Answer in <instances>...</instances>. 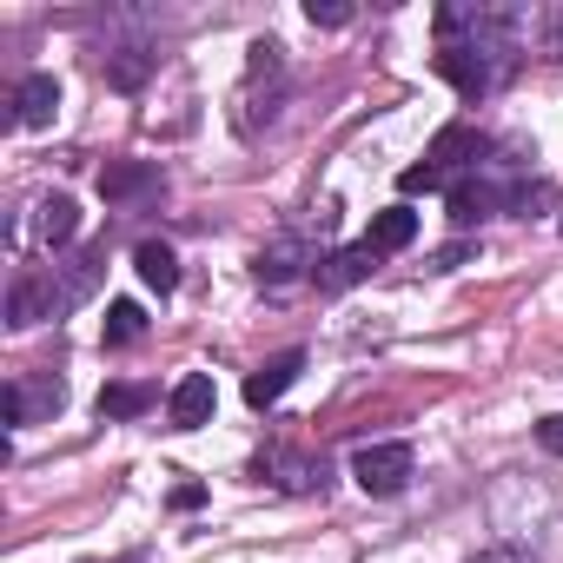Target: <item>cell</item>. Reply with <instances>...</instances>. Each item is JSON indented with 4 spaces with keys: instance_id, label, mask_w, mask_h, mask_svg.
Listing matches in <instances>:
<instances>
[{
    "instance_id": "3",
    "label": "cell",
    "mask_w": 563,
    "mask_h": 563,
    "mask_svg": "<svg viewBox=\"0 0 563 563\" xmlns=\"http://www.w3.org/2000/svg\"><path fill=\"white\" fill-rule=\"evenodd\" d=\"M411 471H418V451L411 444H365L352 457V477H358L365 497H398L411 484Z\"/></svg>"
},
{
    "instance_id": "26",
    "label": "cell",
    "mask_w": 563,
    "mask_h": 563,
    "mask_svg": "<svg viewBox=\"0 0 563 563\" xmlns=\"http://www.w3.org/2000/svg\"><path fill=\"white\" fill-rule=\"evenodd\" d=\"M471 563H530V556H523V550H510V543H497V550H477Z\"/></svg>"
},
{
    "instance_id": "24",
    "label": "cell",
    "mask_w": 563,
    "mask_h": 563,
    "mask_svg": "<svg viewBox=\"0 0 563 563\" xmlns=\"http://www.w3.org/2000/svg\"><path fill=\"white\" fill-rule=\"evenodd\" d=\"M537 444H543V451H556V457H563V411H556V418H543V424H537Z\"/></svg>"
},
{
    "instance_id": "10",
    "label": "cell",
    "mask_w": 563,
    "mask_h": 563,
    "mask_svg": "<svg viewBox=\"0 0 563 563\" xmlns=\"http://www.w3.org/2000/svg\"><path fill=\"white\" fill-rule=\"evenodd\" d=\"M372 265H378V252L358 239V245H339V252H325L312 278H319V292H352L358 278H372Z\"/></svg>"
},
{
    "instance_id": "18",
    "label": "cell",
    "mask_w": 563,
    "mask_h": 563,
    "mask_svg": "<svg viewBox=\"0 0 563 563\" xmlns=\"http://www.w3.org/2000/svg\"><path fill=\"white\" fill-rule=\"evenodd\" d=\"M133 272L146 278L153 292H173V286H179V258H173V245H159V239L133 245Z\"/></svg>"
},
{
    "instance_id": "6",
    "label": "cell",
    "mask_w": 563,
    "mask_h": 563,
    "mask_svg": "<svg viewBox=\"0 0 563 563\" xmlns=\"http://www.w3.org/2000/svg\"><path fill=\"white\" fill-rule=\"evenodd\" d=\"M54 312H67V306H60V286H54V272H21L14 292H8V325L27 332V325H41V319H54Z\"/></svg>"
},
{
    "instance_id": "20",
    "label": "cell",
    "mask_w": 563,
    "mask_h": 563,
    "mask_svg": "<svg viewBox=\"0 0 563 563\" xmlns=\"http://www.w3.org/2000/svg\"><path fill=\"white\" fill-rule=\"evenodd\" d=\"M100 339H107L113 352H120V345H140V339H146V312H140L133 299H113L107 319H100Z\"/></svg>"
},
{
    "instance_id": "9",
    "label": "cell",
    "mask_w": 563,
    "mask_h": 563,
    "mask_svg": "<svg viewBox=\"0 0 563 563\" xmlns=\"http://www.w3.org/2000/svg\"><path fill=\"white\" fill-rule=\"evenodd\" d=\"M484 159V133L471 126V120H451L438 140H431V153H424V166L444 179V173H457V166H477Z\"/></svg>"
},
{
    "instance_id": "22",
    "label": "cell",
    "mask_w": 563,
    "mask_h": 563,
    "mask_svg": "<svg viewBox=\"0 0 563 563\" xmlns=\"http://www.w3.org/2000/svg\"><path fill=\"white\" fill-rule=\"evenodd\" d=\"M438 186H444V179H438L431 166H405V173H398V192H438Z\"/></svg>"
},
{
    "instance_id": "14",
    "label": "cell",
    "mask_w": 563,
    "mask_h": 563,
    "mask_svg": "<svg viewBox=\"0 0 563 563\" xmlns=\"http://www.w3.org/2000/svg\"><path fill=\"white\" fill-rule=\"evenodd\" d=\"M418 239V212L411 206H385V212H372V232H365V245L385 258V252H405Z\"/></svg>"
},
{
    "instance_id": "12",
    "label": "cell",
    "mask_w": 563,
    "mask_h": 563,
    "mask_svg": "<svg viewBox=\"0 0 563 563\" xmlns=\"http://www.w3.org/2000/svg\"><path fill=\"white\" fill-rule=\"evenodd\" d=\"M490 212H510V186H490V179H457L451 186V225H477Z\"/></svg>"
},
{
    "instance_id": "8",
    "label": "cell",
    "mask_w": 563,
    "mask_h": 563,
    "mask_svg": "<svg viewBox=\"0 0 563 563\" xmlns=\"http://www.w3.org/2000/svg\"><path fill=\"white\" fill-rule=\"evenodd\" d=\"M299 372H306V352H299V345H292V352H278V358H265V365L245 378V405H252V411L278 405V398L292 391V378H299Z\"/></svg>"
},
{
    "instance_id": "21",
    "label": "cell",
    "mask_w": 563,
    "mask_h": 563,
    "mask_svg": "<svg viewBox=\"0 0 563 563\" xmlns=\"http://www.w3.org/2000/svg\"><path fill=\"white\" fill-rule=\"evenodd\" d=\"M306 14H312V27H345L352 21L345 0H306Z\"/></svg>"
},
{
    "instance_id": "13",
    "label": "cell",
    "mask_w": 563,
    "mask_h": 563,
    "mask_svg": "<svg viewBox=\"0 0 563 563\" xmlns=\"http://www.w3.org/2000/svg\"><path fill=\"white\" fill-rule=\"evenodd\" d=\"M60 113V80L54 74H27L14 87V126H54Z\"/></svg>"
},
{
    "instance_id": "23",
    "label": "cell",
    "mask_w": 563,
    "mask_h": 563,
    "mask_svg": "<svg viewBox=\"0 0 563 563\" xmlns=\"http://www.w3.org/2000/svg\"><path fill=\"white\" fill-rule=\"evenodd\" d=\"M471 252H477L471 239H457V245H438V252H431V272H457V265H464Z\"/></svg>"
},
{
    "instance_id": "25",
    "label": "cell",
    "mask_w": 563,
    "mask_h": 563,
    "mask_svg": "<svg viewBox=\"0 0 563 563\" xmlns=\"http://www.w3.org/2000/svg\"><path fill=\"white\" fill-rule=\"evenodd\" d=\"M192 504H206V484H173V510H192Z\"/></svg>"
},
{
    "instance_id": "16",
    "label": "cell",
    "mask_w": 563,
    "mask_h": 563,
    "mask_svg": "<svg viewBox=\"0 0 563 563\" xmlns=\"http://www.w3.org/2000/svg\"><path fill=\"white\" fill-rule=\"evenodd\" d=\"M100 265H107V245H87L74 265H60V306H67V312H74V306L100 286Z\"/></svg>"
},
{
    "instance_id": "5",
    "label": "cell",
    "mask_w": 563,
    "mask_h": 563,
    "mask_svg": "<svg viewBox=\"0 0 563 563\" xmlns=\"http://www.w3.org/2000/svg\"><path fill=\"white\" fill-rule=\"evenodd\" d=\"M252 477L258 484H278V490H319L325 484V457H306V451L272 444V451L252 457Z\"/></svg>"
},
{
    "instance_id": "1",
    "label": "cell",
    "mask_w": 563,
    "mask_h": 563,
    "mask_svg": "<svg viewBox=\"0 0 563 563\" xmlns=\"http://www.w3.org/2000/svg\"><path fill=\"white\" fill-rule=\"evenodd\" d=\"M332 225H339V212H332V206H319V219H312V225H286L278 239H265V245H258V258H252L258 286H272V292H278V286H292V278L319 272V258H325V252L312 245V232L325 239Z\"/></svg>"
},
{
    "instance_id": "11",
    "label": "cell",
    "mask_w": 563,
    "mask_h": 563,
    "mask_svg": "<svg viewBox=\"0 0 563 563\" xmlns=\"http://www.w3.org/2000/svg\"><path fill=\"white\" fill-rule=\"evenodd\" d=\"M212 405H219L212 378H206V372H186V378L173 385V398H166V418H173V431H199V424L212 418Z\"/></svg>"
},
{
    "instance_id": "15",
    "label": "cell",
    "mask_w": 563,
    "mask_h": 563,
    "mask_svg": "<svg viewBox=\"0 0 563 563\" xmlns=\"http://www.w3.org/2000/svg\"><path fill=\"white\" fill-rule=\"evenodd\" d=\"M153 74H159V54H153V47H140V41H133V47H113V54H107V80H113L120 93L146 87Z\"/></svg>"
},
{
    "instance_id": "19",
    "label": "cell",
    "mask_w": 563,
    "mask_h": 563,
    "mask_svg": "<svg viewBox=\"0 0 563 563\" xmlns=\"http://www.w3.org/2000/svg\"><path fill=\"white\" fill-rule=\"evenodd\" d=\"M153 405H159L153 385H107V391H100V418H107V424H126V418H140V411H153Z\"/></svg>"
},
{
    "instance_id": "7",
    "label": "cell",
    "mask_w": 563,
    "mask_h": 563,
    "mask_svg": "<svg viewBox=\"0 0 563 563\" xmlns=\"http://www.w3.org/2000/svg\"><path fill=\"white\" fill-rule=\"evenodd\" d=\"M159 192V166L146 159H107L100 166V199L107 206H133V199H153Z\"/></svg>"
},
{
    "instance_id": "4",
    "label": "cell",
    "mask_w": 563,
    "mask_h": 563,
    "mask_svg": "<svg viewBox=\"0 0 563 563\" xmlns=\"http://www.w3.org/2000/svg\"><path fill=\"white\" fill-rule=\"evenodd\" d=\"M60 405H67V385H60L54 372H41V378H8V391H0V418H8V424L54 418Z\"/></svg>"
},
{
    "instance_id": "2",
    "label": "cell",
    "mask_w": 563,
    "mask_h": 563,
    "mask_svg": "<svg viewBox=\"0 0 563 563\" xmlns=\"http://www.w3.org/2000/svg\"><path fill=\"white\" fill-rule=\"evenodd\" d=\"M278 107H286V47H278V41H252L245 87H239V133L272 126Z\"/></svg>"
},
{
    "instance_id": "17",
    "label": "cell",
    "mask_w": 563,
    "mask_h": 563,
    "mask_svg": "<svg viewBox=\"0 0 563 563\" xmlns=\"http://www.w3.org/2000/svg\"><path fill=\"white\" fill-rule=\"evenodd\" d=\"M74 232H80V206H74L67 192L41 199V245H47V252H60V245H74Z\"/></svg>"
}]
</instances>
